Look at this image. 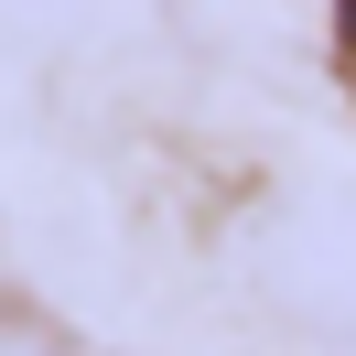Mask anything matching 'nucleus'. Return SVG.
Wrapping results in <instances>:
<instances>
[{
  "label": "nucleus",
  "mask_w": 356,
  "mask_h": 356,
  "mask_svg": "<svg viewBox=\"0 0 356 356\" xmlns=\"http://www.w3.org/2000/svg\"><path fill=\"white\" fill-rule=\"evenodd\" d=\"M346 76H356V0H346Z\"/></svg>",
  "instance_id": "f257e3e1"
}]
</instances>
